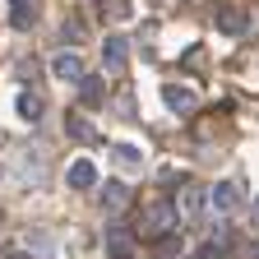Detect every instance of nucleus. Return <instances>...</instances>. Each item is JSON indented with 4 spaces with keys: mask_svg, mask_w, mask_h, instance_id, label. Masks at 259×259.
I'll use <instances>...</instances> for the list:
<instances>
[{
    "mask_svg": "<svg viewBox=\"0 0 259 259\" xmlns=\"http://www.w3.org/2000/svg\"><path fill=\"white\" fill-rule=\"evenodd\" d=\"M171 227H176V208H171V199H157V204H148V208H144V218H139V232H144L148 241L167 236Z\"/></svg>",
    "mask_w": 259,
    "mask_h": 259,
    "instance_id": "obj_1",
    "label": "nucleus"
},
{
    "mask_svg": "<svg viewBox=\"0 0 259 259\" xmlns=\"http://www.w3.org/2000/svg\"><path fill=\"white\" fill-rule=\"evenodd\" d=\"M181 218H190V222H204V213H208V190L204 185H185L181 190V199L171 204Z\"/></svg>",
    "mask_w": 259,
    "mask_h": 259,
    "instance_id": "obj_2",
    "label": "nucleus"
},
{
    "mask_svg": "<svg viewBox=\"0 0 259 259\" xmlns=\"http://www.w3.org/2000/svg\"><path fill=\"white\" fill-rule=\"evenodd\" d=\"M241 199H245V194H241V185H236V181H218V185L208 190V204H213L218 213H236V208H241Z\"/></svg>",
    "mask_w": 259,
    "mask_h": 259,
    "instance_id": "obj_3",
    "label": "nucleus"
},
{
    "mask_svg": "<svg viewBox=\"0 0 259 259\" xmlns=\"http://www.w3.org/2000/svg\"><path fill=\"white\" fill-rule=\"evenodd\" d=\"M51 74L65 79V83H79V79H83V60H79V51H56V56H51Z\"/></svg>",
    "mask_w": 259,
    "mask_h": 259,
    "instance_id": "obj_4",
    "label": "nucleus"
},
{
    "mask_svg": "<svg viewBox=\"0 0 259 259\" xmlns=\"http://www.w3.org/2000/svg\"><path fill=\"white\" fill-rule=\"evenodd\" d=\"M102 65H107L111 74H120L125 65H130V42H125V37H116V32H111V37L102 42Z\"/></svg>",
    "mask_w": 259,
    "mask_h": 259,
    "instance_id": "obj_5",
    "label": "nucleus"
},
{
    "mask_svg": "<svg viewBox=\"0 0 259 259\" xmlns=\"http://www.w3.org/2000/svg\"><path fill=\"white\" fill-rule=\"evenodd\" d=\"M107 254L111 259H130V254H135V236H130V227H120V222L107 227Z\"/></svg>",
    "mask_w": 259,
    "mask_h": 259,
    "instance_id": "obj_6",
    "label": "nucleus"
},
{
    "mask_svg": "<svg viewBox=\"0 0 259 259\" xmlns=\"http://www.w3.org/2000/svg\"><path fill=\"white\" fill-rule=\"evenodd\" d=\"M162 102H167L176 116H190L194 107H199V97H194L190 88H181V83H167V88H162Z\"/></svg>",
    "mask_w": 259,
    "mask_h": 259,
    "instance_id": "obj_7",
    "label": "nucleus"
},
{
    "mask_svg": "<svg viewBox=\"0 0 259 259\" xmlns=\"http://www.w3.org/2000/svg\"><path fill=\"white\" fill-rule=\"evenodd\" d=\"M125 204H130V185H125V181H107V190H102V213L116 218Z\"/></svg>",
    "mask_w": 259,
    "mask_h": 259,
    "instance_id": "obj_8",
    "label": "nucleus"
},
{
    "mask_svg": "<svg viewBox=\"0 0 259 259\" xmlns=\"http://www.w3.org/2000/svg\"><path fill=\"white\" fill-rule=\"evenodd\" d=\"M19 176L32 181V185H42V181H47V157H42V153L32 157V148H23V157H19Z\"/></svg>",
    "mask_w": 259,
    "mask_h": 259,
    "instance_id": "obj_9",
    "label": "nucleus"
},
{
    "mask_svg": "<svg viewBox=\"0 0 259 259\" xmlns=\"http://www.w3.org/2000/svg\"><path fill=\"white\" fill-rule=\"evenodd\" d=\"M32 19H37V5H32V0H10V28L28 32V28H32Z\"/></svg>",
    "mask_w": 259,
    "mask_h": 259,
    "instance_id": "obj_10",
    "label": "nucleus"
},
{
    "mask_svg": "<svg viewBox=\"0 0 259 259\" xmlns=\"http://www.w3.org/2000/svg\"><path fill=\"white\" fill-rule=\"evenodd\" d=\"M70 185H74V190H93V185H97V167H93L88 157L70 162Z\"/></svg>",
    "mask_w": 259,
    "mask_h": 259,
    "instance_id": "obj_11",
    "label": "nucleus"
},
{
    "mask_svg": "<svg viewBox=\"0 0 259 259\" xmlns=\"http://www.w3.org/2000/svg\"><path fill=\"white\" fill-rule=\"evenodd\" d=\"M218 28H222V32H232V37H236V32H245V10L222 5V10H218Z\"/></svg>",
    "mask_w": 259,
    "mask_h": 259,
    "instance_id": "obj_12",
    "label": "nucleus"
},
{
    "mask_svg": "<svg viewBox=\"0 0 259 259\" xmlns=\"http://www.w3.org/2000/svg\"><path fill=\"white\" fill-rule=\"evenodd\" d=\"M111 157H116V167H125V171H139V167H144V153H139L135 144H116Z\"/></svg>",
    "mask_w": 259,
    "mask_h": 259,
    "instance_id": "obj_13",
    "label": "nucleus"
},
{
    "mask_svg": "<svg viewBox=\"0 0 259 259\" xmlns=\"http://www.w3.org/2000/svg\"><path fill=\"white\" fill-rule=\"evenodd\" d=\"M19 116L37 125V120H42V97H37V93H19Z\"/></svg>",
    "mask_w": 259,
    "mask_h": 259,
    "instance_id": "obj_14",
    "label": "nucleus"
},
{
    "mask_svg": "<svg viewBox=\"0 0 259 259\" xmlns=\"http://www.w3.org/2000/svg\"><path fill=\"white\" fill-rule=\"evenodd\" d=\"M176 250H181V236L176 232H167V236L153 241V259H176Z\"/></svg>",
    "mask_w": 259,
    "mask_h": 259,
    "instance_id": "obj_15",
    "label": "nucleus"
},
{
    "mask_svg": "<svg viewBox=\"0 0 259 259\" xmlns=\"http://www.w3.org/2000/svg\"><path fill=\"white\" fill-rule=\"evenodd\" d=\"M79 97H83L88 107H97V102H102V79H93V74H83V79H79Z\"/></svg>",
    "mask_w": 259,
    "mask_h": 259,
    "instance_id": "obj_16",
    "label": "nucleus"
},
{
    "mask_svg": "<svg viewBox=\"0 0 259 259\" xmlns=\"http://www.w3.org/2000/svg\"><path fill=\"white\" fill-rule=\"evenodd\" d=\"M65 130H70L74 139H93V125H88L83 116H70V120H65Z\"/></svg>",
    "mask_w": 259,
    "mask_h": 259,
    "instance_id": "obj_17",
    "label": "nucleus"
},
{
    "mask_svg": "<svg viewBox=\"0 0 259 259\" xmlns=\"http://www.w3.org/2000/svg\"><path fill=\"white\" fill-rule=\"evenodd\" d=\"M65 42H70V51H74V42H83V19H70L65 23V32H60Z\"/></svg>",
    "mask_w": 259,
    "mask_h": 259,
    "instance_id": "obj_18",
    "label": "nucleus"
},
{
    "mask_svg": "<svg viewBox=\"0 0 259 259\" xmlns=\"http://www.w3.org/2000/svg\"><path fill=\"white\" fill-rule=\"evenodd\" d=\"M107 14H111V19H130L135 10H130V0H107Z\"/></svg>",
    "mask_w": 259,
    "mask_h": 259,
    "instance_id": "obj_19",
    "label": "nucleus"
},
{
    "mask_svg": "<svg viewBox=\"0 0 259 259\" xmlns=\"http://www.w3.org/2000/svg\"><path fill=\"white\" fill-rule=\"evenodd\" d=\"M222 254H227V250H222V245H218V241H208V245H204V250H199V254H194V259H222Z\"/></svg>",
    "mask_w": 259,
    "mask_h": 259,
    "instance_id": "obj_20",
    "label": "nucleus"
},
{
    "mask_svg": "<svg viewBox=\"0 0 259 259\" xmlns=\"http://www.w3.org/2000/svg\"><path fill=\"white\" fill-rule=\"evenodd\" d=\"M0 259H32V254H14V250H0Z\"/></svg>",
    "mask_w": 259,
    "mask_h": 259,
    "instance_id": "obj_21",
    "label": "nucleus"
},
{
    "mask_svg": "<svg viewBox=\"0 0 259 259\" xmlns=\"http://www.w3.org/2000/svg\"><path fill=\"white\" fill-rule=\"evenodd\" d=\"M254 213H259V199H254Z\"/></svg>",
    "mask_w": 259,
    "mask_h": 259,
    "instance_id": "obj_22",
    "label": "nucleus"
},
{
    "mask_svg": "<svg viewBox=\"0 0 259 259\" xmlns=\"http://www.w3.org/2000/svg\"><path fill=\"white\" fill-rule=\"evenodd\" d=\"M157 5H162V0H157Z\"/></svg>",
    "mask_w": 259,
    "mask_h": 259,
    "instance_id": "obj_23",
    "label": "nucleus"
}]
</instances>
